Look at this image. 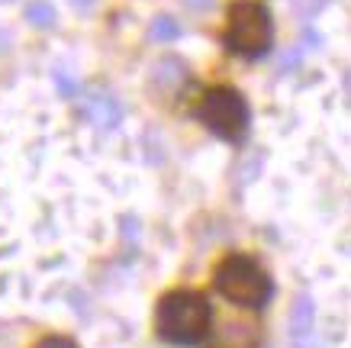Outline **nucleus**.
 Returning a JSON list of instances; mask_svg holds the SVG:
<instances>
[{"label": "nucleus", "instance_id": "6", "mask_svg": "<svg viewBox=\"0 0 351 348\" xmlns=\"http://www.w3.org/2000/svg\"><path fill=\"white\" fill-rule=\"evenodd\" d=\"M81 110H84L87 119L97 123L100 129H113V126H119V119H123V104H119L110 91H87V94L81 97Z\"/></svg>", "mask_w": 351, "mask_h": 348}, {"label": "nucleus", "instance_id": "1", "mask_svg": "<svg viewBox=\"0 0 351 348\" xmlns=\"http://www.w3.org/2000/svg\"><path fill=\"white\" fill-rule=\"evenodd\" d=\"M213 310L206 303V297L197 290H171L158 300L155 326L158 336L171 345H197L210 332Z\"/></svg>", "mask_w": 351, "mask_h": 348}, {"label": "nucleus", "instance_id": "13", "mask_svg": "<svg viewBox=\"0 0 351 348\" xmlns=\"http://www.w3.org/2000/svg\"><path fill=\"white\" fill-rule=\"evenodd\" d=\"M7 43H10V39H7V32L0 30V52H3V49H7Z\"/></svg>", "mask_w": 351, "mask_h": 348}, {"label": "nucleus", "instance_id": "7", "mask_svg": "<svg viewBox=\"0 0 351 348\" xmlns=\"http://www.w3.org/2000/svg\"><path fill=\"white\" fill-rule=\"evenodd\" d=\"M313 300L309 297H300L297 306H293V313H290V332H293V345L297 342H306L309 332H313Z\"/></svg>", "mask_w": 351, "mask_h": 348}, {"label": "nucleus", "instance_id": "5", "mask_svg": "<svg viewBox=\"0 0 351 348\" xmlns=\"http://www.w3.org/2000/svg\"><path fill=\"white\" fill-rule=\"evenodd\" d=\"M206 348H261V326L248 319H229L216 329L213 342Z\"/></svg>", "mask_w": 351, "mask_h": 348}, {"label": "nucleus", "instance_id": "2", "mask_svg": "<svg viewBox=\"0 0 351 348\" xmlns=\"http://www.w3.org/2000/svg\"><path fill=\"white\" fill-rule=\"evenodd\" d=\"M213 284L229 303L248 306V310H261L271 300V294H274L265 268L252 255H239V252L226 255L223 262L216 264Z\"/></svg>", "mask_w": 351, "mask_h": 348}, {"label": "nucleus", "instance_id": "9", "mask_svg": "<svg viewBox=\"0 0 351 348\" xmlns=\"http://www.w3.org/2000/svg\"><path fill=\"white\" fill-rule=\"evenodd\" d=\"M152 43H174L178 36H181V26L171 20V16H158V20H152Z\"/></svg>", "mask_w": 351, "mask_h": 348}, {"label": "nucleus", "instance_id": "11", "mask_svg": "<svg viewBox=\"0 0 351 348\" xmlns=\"http://www.w3.org/2000/svg\"><path fill=\"white\" fill-rule=\"evenodd\" d=\"M32 348H77L71 338H64V336H45V338H39Z\"/></svg>", "mask_w": 351, "mask_h": 348}, {"label": "nucleus", "instance_id": "4", "mask_svg": "<svg viewBox=\"0 0 351 348\" xmlns=\"http://www.w3.org/2000/svg\"><path fill=\"white\" fill-rule=\"evenodd\" d=\"M193 116L213 136L226 139V142H242L245 132H248V104L235 87L219 84L203 91L200 104L193 106Z\"/></svg>", "mask_w": 351, "mask_h": 348}, {"label": "nucleus", "instance_id": "10", "mask_svg": "<svg viewBox=\"0 0 351 348\" xmlns=\"http://www.w3.org/2000/svg\"><path fill=\"white\" fill-rule=\"evenodd\" d=\"M55 87H58V94L62 97H75L77 94V81L68 71H55Z\"/></svg>", "mask_w": 351, "mask_h": 348}, {"label": "nucleus", "instance_id": "3", "mask_svg": "<svg viewBox=\"0 0 351 348\" xmlns=\"http://www.w3.org/2000/svg\"><path fill=\"white\" fill-rule=\"evenodd\" d=\"M271 39H274V23H271V13H267L265 3L235 0L226 13V49L232 55H242V58H261L271 49Z\"/></svg>", "mask_w": 351, "mask_h": 348}, {"label": "nucleus", "instance_id": "8", "mask_svg": "<svg viewBox=\"0 0 351 348\" xmlns=\"http://www.w3.org/2000/svg\"><path fill=\"white\" fill-rule=\"evenodd\" d=\"M26 20L36 26V30H52L55 26V7L49 0H32L26 7Z\"/></svg>", "mask_w": 351, "mask_h": 348}, {"label": "nucleus", "instance_id": "12", "mask_svg": "<svg viewBox=\"0 0 351 348\" xmlns=\"http://www.w3.org/2000/svg\"><path fill=\"white\" fill-rule=\"evenodd\" d=\"M71 3H75L77 10H90V7H94L97 0H71Z\"/></svg>", "mask_w": 351, "mask_h": 348}]
</instances>
